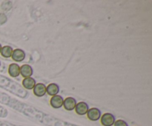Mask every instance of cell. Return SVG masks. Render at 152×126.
I'll return each instance as SVG.
<instances>
[{
    "label": "cell",
    "mask_w": 152,
    "mask_h": 126,
    "mask_svg": "<svg viewBox=\"0 0 152 126\" xmlns=\"http://www.w3.org/2000/svg\"><path fill=\"white\" fill-rule=\"evenodd\" d=\"M100 121L103 126H112L115 122V117L111 113H105L101 116Z\"/></svg>",
    "instance_id": "obj_1"
},
{
    "label": "cell",
    "mask_w": 152,
    "mask_h": 126,
    "mask_svg": "<svg viewBox=\"0 0 152 126\" xmlns=\"http://www.w3.org/2000/svg\"><path fill=\"white\" fill-rule=\"evenodd\" d=\"M87 117L91 121H97L101 117V111L96 108H92L88 109L87 112Z\"/></svg>",
    "instance_id": "obj_2"
},
{
    "label": "cell",
    "mask_w": 152,
    "mask_h": 126,
    "mask_svg": "<svg viewBox=\"0 0 152 126\" xmlns=\"http://www.w3.org/2000/svg\"><path fill=\"white\" fill-rule=\"evenodd\" d=\"M11 57L12 59H13V60L15 61V62H20L25 59V53L23 50H22V49H15V50H13Z\"/></svg>",
    "instance_id": "obj_3"
},
{
    "label": "cell",
    "mask_w": 152,
    "mask_h": 126,
    "mask_svg": "<svg viewBox=\"0 0 152 126\" xmlns=\"http://www.w3.org/2000/svg\"><path fill=\"white\" fill-rule=\"evenodd\" d=\"M88 109V105L85 102H80L79 103H77L75 107L76 113L80 116H83L87 114Z\"/></svg>",
    "instance_id": "obj_4"
},
{
    "label": "cell",
    "mask_w": 152,
    "mask_h": 126,
    "mask_svg": "<svg viewBox=\"0 0 152 126\" xmlns=\"http://www.w3.org/2000/svg\"><path fill=\"white\" fill-rule=\"evenodd\" d=\"M77 101L74 97H67L63 101L64 108L67 111H73L75 109Z\"/></svg>",
    "instance_id": "obj_5"
},
{
    "label": "cell",
    "mask_w": 152,
    "mask_h": 126,
    "mask_svg": "<svg viewBox=\"0 0 152 126\" xmlns=\"http://www.w3.org/2000/svg\"><path fill=\"white\" fill-rule=\"evenodd\" d=\"M63 98L59 95L52 96L50 100V104L53 108H60L63 105Z\"/></svg>",
    "instance_id": "obj_6"
},
{
    "label": "cell",
    "mask_w": 152,
    "mask_h": 126,
    "mask_svg": "<svg viewBox=\"0 0 152 126\" xmlns=\"http://www.w3.org/2000/svg\"><path fill=\"white\" fill-rule=\"evenodd\" d=\"M33 73H34V71H33L32 67L28 64H25L20 67V74L24 78L31 77V76L33 75Z\"/></svg>",
    "instance_id": "obj_7"
},
{
    "label": "cell",
    "mask_w": 152,
    "mask_h": 126,
    "mask_svg": "<svg viewBox=\"0 0 152 126\" xmlns=\"http://www.w3.org/2000/svg\"><path fill=\"white\" fill-rule=\"evenodd\" d=\"M34 93L38 97H42L46 93V86L43 83L36 84L34 87Z\"/></svg>",
    "instance_id": "obj_8"
},
{
    "label": "cell",
    "mask_w": 152,
    "mask_h": 126,
    "mask_svg": "<svg viewBox=\"0 0 152 126\" xmlns=\"http://www.w3.org/2000/svg\"><path fill=\"white\" fill-rule=\"evenodd\" d=\"M8 74L12 77H17L20 75V67L18 64L12 63L9 65Z\"/></svg>",
    "instance_id": "obj_9"
},
{
    "label": "cell",
    "mask_w": 152,
    "mask_h": 126,
    "mask_svg": "<svg viewBox=\"0 0 152 126\" xmlns=\"http://www.w3.org/2000/svg\"><path fill=\"white\" fill-rule=\"evenodd\" d=\"M59 91V87L58 86L57 84H55V83H51V84H49L48 85L46 86V93H48L50 96H55V95H57V93Z\"/></svg>",
    "instance_id": "obj_10"
},
{
    "label": "cell",
    "mask_w": 152,
    "mask_h": 126,
    "mask_svg": "<svg viewBox=\"0 0 152 126\" xmlns=\"http://www.w3.org/2000/svg\"><path fill=\"white\" fill-rule=\"evenodd\" d=\"M36 85V80L32 77L25 78L22 80V86L28 90H32Z\"/></svg>",
    "instance_id": "obj_11"
},
{
    "label": "cell",
    "mask_w": 152,
    "mask_h": 126,
    "mask_svg": "<svg viewBox=\"0 0 152 126\" xmlns=\"http://www.w3.org/2000/svg\"><path fill=\"white\" fill-rule=\"evenodd\" d=\"M13 48L10 46L6 45L1 47V54L3 57L4 58H10L11 57L12 53H13Z\"/></svg>",
    "instance_id": "obj_12"
},
{
    "label": "cell",
    "mask_w": 152,
    "mask_h": 126,
    "mask_svg": "<svg viewBox=\"0 0 152 126\" xmlns=\"http://www.w3.org/2000/svg\"><path fill=\"white\" fill-rule=\"evenodd\" d=\"M114 126H129L128 123L123 119H118L114 122Z\"/></svg>",
    "instance_id": "obj_13"
},
{
    "label": "cell",
    "mask_w": 152,
    "mask_h": 126,
    "mask_svg": "<svg viewBox=\"0 0 152 126\" xmlns=\"http://www.w3.org/2000/svg\"><path fill=\"white\" fill-rule=\"evenodd\" d=\"M7 16L5 14L2 13H0V25H3L7 22Z\"/></svg>",
    "instance_id": "obj_14"
},
{
    "label": "cell",
    "mask_w": 152,
    "mask_h": 126,
    "mask_svg": "<svg viewBox=\"0 0 152 126\" xmlns=\"http://www.w3.org/2000/svg\"><path fill=\"white\" fill-rule=\"evenodd\" d=\"M1 44H0V53H1Z\"/></svg>",
    "instance_id": "obj_15"
},
{
    "label": "cell",
    "mask_w": 152,
    "mask_h": 126,
    "mask_svg": "<svg viewBox=\"0 0 152 126\" xmlns=\"http://www.w3.org/2000/svg\"><path fill=\"white\" fill-rule=\"evenodd\" d=\"M0 65H1V62H0Z\"/></svg>",
    "instance_id": "obj_16"
}]
</instances>
